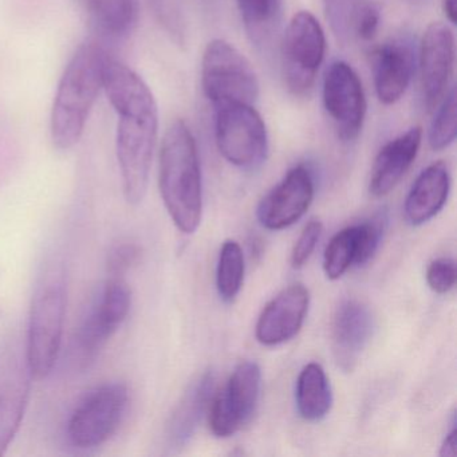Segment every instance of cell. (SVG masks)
Here are the masks:
<instances>
[{"mask_svg":"<svg viewBox=\"0 0 457 457\" xmlns=\"http://www.w3.org/2000/svg\"><path fill=\"white\" fill-rule=\"evenodd\" d=\"M104 90L117 114L116 149L128 204L145 199L159 133V109L143 79L114 55L104 63Z\"/></svg>","mask_w":457,"mask_h":457,"instance_id":"obj_1","label":"cell"},{"mask_svg":"<svg viewBox=\"0 0 457 457\" xmlns=\"http://www.w3.org/2000/svg\"><path fill=\"white\" fill-rule=\"evenodd\" d=\"M159 186L175 226L183 234H194L203 215L202 168L194 133L183 120L173 121L162 137Z\"/></svg>","mask_w":457,"mask_h":457,"instance_id":"obj_2","label":"cell"},{"mask_svg":"<svg viewBox=\"0 0 457 457\" xmlns=\"http://www.w3.org/2000/svg\"><path fill=\"white\" fill-rule=\"evenodd\" d=\"M108 52L98 42L82 44L61 77L50 116V135L58 151H69L81 140L93 106L104 89V63Z\"/></svg>","mask_w":457,"mask_h":457,"instance_id":"obj_3","label":"cell"},{"mask_svg":"<svg viewBox=\"0 0 457 457\" xmlns=\"http://www.w3.org/2000/svg\"><path fill=\"white\" fill-rule=\"evenodd\" d=\"M66 315V285L63 271L50 270L37 287L29 318L26 354L34 379L47 378L54 369Z\"/></svg>","mask_w":457,"mask_h":457,"instance_id":"obj_4","label":"cell"},{"mask_svg":"<svg viewBox=\"0 0 457 457\" xmlns=\"http://www.w3.org/2000/svg\"><path fill=\"white\" fill-rule=\"evenodd\" d=\"M202 87L213 109L227 105H255L258 74L245 54L224 39H213L202 60Z\"/></svg>","mask_w":457,"mask_h":457,"instance_id":"obj_5","label":"cell"},{"mask_svg":"<svg viewBox=\"0 0 457 457\" xmlns=\"http://www.w3.org/2000/svg\"><path fill=\"white\" fill-rule=\"evenodd\" d=\"M132 307V291L124 278H109L71 341V363L74 370H89L112 337L125 322Z\"/></svg>","mask_w":457,"mask_h":457,"instance_id":"obj_6","label":"cell"},{"mask_svg":"<svg viewBox=\"0 0 457 457\" xmlns=\"http://www.w3.org/2000/svg\"><path fill=\"white\" fill-rule=\"evenodd\" d=\"M215 140L221 156L240 170H258L266 162L269 133L253 105L216 108Z\"/></svg>","mask_w":457,"mask_h":457,"instance_id":"obj_7","label":"cell"},{"mask_svg":"<svg viewBox=\"0 0 457 457\" xmlns=\"http://www.w3.org/2000/svg\"><path fill=\"white\" fill-rule=\"evenodd\" d=\"M129 393L124 382H108L87 395L68 422V437L79 449H95L119 429Z\"/></svg>","mask_w":457,"mask_h":457,"instance_id":"obj_8","label":"cell"},{"mask_svg":"<svg viewBox=\"0 0 457 457\" xmlns=\"http://www.w3.org/2000/svg\"><path fill=\"white\" fill-rule=\"evenodd\" d=\"M282 46L283 77L293 95L312 90L326 54V36L320 21L310 12L291 18Z\"/></svg>","mask_w":457,"mask_h":457,"instance_id":"obj_9","label":"cell"},{"mask_svg":"<svg viewBox=\"0 0 457 457\" xmlns=\"http://www.w3.org/2000/svg\"><path fill=\"white\" fill-rule=\"evenodd\" d=\"M34 377L26 354V341L15 334L0 339V456L20 430Z\"/></svg>","mask_w":457,"mask_h":457,"instance_id":"obj_10","label":"cell"},{"mask_svg":"<svg viewBox=\"0 0 457 457\" xmlns=\"http://www.w3.org/2000/svg\"><path fill=\"white\" fill-rule=\"evenodd\" d=\"M322 100L338 137L354 141L362 132L368 104L362 82L349 63L336 61L328 66L323 79Z\"/></svg>","mask_w":457,"mask_h":457,"instance_id":"obj_11","label":"cell"},{"mask_svg":"<svg viewBox=\"0 0 457 457\" xmlns=\"http://www.w3.org/2000/svg\"><path fill=\"white\" fill-rule=\"evenodd\" d=\"M456 41L448 25L433 22L420 44L419 68L422 100L427 111H435L448 92L453 76Z\"/></svg>","mask_w":457,"mask_h":457,"instance_id":"obj_12","label":"cell"},{"mask_svg":"<svg viewBox=\"0 0 457 457\" xmlns=\"http://www.w3.org/2000/svg\"><path fill=\"white\" fill-rule=\"evenodd\" d=\"M314 199V178L306 165L288 170L282 181L266 195L258 207L262 226L272 231L287 228L306 213Z\"/></svg>","mask_w":457,"mask_h":457,"instance_id":"obj_13","label":"cell"},{"mask_svg":"<svg viewBox=\"0 0 457 457\" xmlns=\"http://www.w3.org/2000/svg\"><path fill=\"white\" fill-rule=\"evenodd\" d=\"M310 293L302 283L280 291L262 312L256 323V338L264 346H277L301 331L309 312Z\"/></svg>","mask_w":457,"mask_h":457,"instance_id":"obj_14","label":"cell"},{"mask_svg":"<svg viewBox=\"0 0 457 457\" xmlns=\"http://www.w3.org/2000/svg\"><path fill=\"white\" fill-rule=\"evenodd\" d=\"M331 328L337 363L342 370H354L373 336V314L362 302L346 299L337 307Z\"/></svg>","mask_w":457,"mask_h":457,"instance_id":"obj_15","label":"cell"},{"mask_svg":"<svg viewBox=\"0 0 457 457\" xmlns=\"http://www.w3.org/2000/svg\"><path fill=\"white\" fill-rule=\"evenodd\" d=\"M416 66L413 45L408 38H393L377 49L373 60L374 87L384 105H395L411 85Z\"/></svg>","mask_w":457,"mask_h":457,"instance_id":"obj_16","label":"cell"},{"mask_svg":"<svg viewBox=\"0 0 457 457\" xmlns=\"http://www.w3.org/2000/svg\"><path fill=\"white\" fill-rule=\"evenodd\" d=\"M422 130L413 127L382 146L371 167L369 191L384 197L398 186L413 164L421 146Z\"/></svg>","mask_w":457,"mask_h":457,"instance_id":"obj_17","label":"cell"},{"mask_svg":"<svg viewBox=\"0 0 457 457\" xmlns=\"http://www.w3.org/2000/svg\"><path fill=\"white\" fill-rule=\"evenodd\" d=\"M451 172L444 162L425 168L414 181L405 200V219L411 226H422L435 218L448 200Z\"/></svg>","mask_w":457,"mask_h":457,"instance_id":"obj_18","label":"cell"},{"mask_svg":"<svg viewBox=\"0 0 457 457\" xmlns=\"http://www.w3.org/2000/svg\"><path fill=\"white\" fill-rule=\"evenodd\" d=\"M215 393V374L207 371L192 382L184 397L173 411L167 428L168 443L172 448H180L188 443L196 432L205 409Z\"/></svg>","mask_w":457,"mask_h":457,"instance_id":"obj_19","label":"cell"},{"mask_svg":"<svg viewBox=\"0 0 457 457\" xmlns=\"http://www.w3.org/2000/svg\"><path fill=\"white\" fill-rule=\"evenodd\" d=\"M261 387L262 371L258 363L243 361L232 371L226 386L218 392L240 429L250 424L255 416Z\"/></svg>","mask_w":457,"mask_h":457,"instance_id":"obj_20","label":"cell"},{"mask_svg":"<svg viewBox=\"0 0 457 457\" xmlns=\"http://www.w3.org/2000/svg\"><path fill=\"white\" fill-rule=\"evenodd\" d=\"M296 408L302 419L320 421L328 416L333 405L330 382L320 363L304 366L296 381Z\"/></svg>","mask_w":457,"mask_h":457,"instance_id":"obj_21","label":"cell"},{"mask_svg":"<svg viewBox=\"0 0 457 457\" xmlns=\"http://www.w3.org/2000/svg\"><path fill=\"white\" fill-rule=\"evenodd\" d=\"M95 25L104 36L122 38L137 22L136 0H82Z\"/></svg>","mask_w":457,"mask_h":457,"instance_id":"obj_22","label":"cell"},{"mask_svg":"<svg viewBox=\"0 0 457 457\" xmlns=\"http://www.w3.org/2000/svg\"><path fill=\"white\" fill-rule=\"evenodd\" d=\"M245 279V256L242 247L235 240H227L219 255L216 285L224 302L237 298Z\"/></svg>","mask_w":457,"mask_h":457,"instance_id":"obj_23","label":"cell"},{"mask_svg":"<svg viewBox=\"0 0 457 457\" xmlns=\"http://www.w3.org/2000/svg\"><path fill=\"white\" fill-rule=\"evenodd\" d=\"M360 226L347 227L328 243L323 255V271L330 280H337L352 266H355L358 253Z\"/></svg>","mask_w":457,"mask_h":457,"instance_id":"obj_24","label":"cell"},{"mask_svg":"<svg viewBox=\"0 0 457 457\" xmlns=\"http://www.w3.org/2000/svg\"><path fill=\"white\" fill-rule=\"evenodd\" d=\"M240 17L255 41L264 38L277 25L282 0H237Z\"/></svg>","mask_w":457,"mask_h":457,"instance_id":"obj_25","label":"cell"},{"mask_svg":"<svg viewBox=\"0 0 457 457\" xmlns=\"http://www.w3.org/2000/svg\"><path fill=\"white\" fill-rule=\"evenodd\" d=\"M456 89L451 87L436 109V116L428 132V143L433 151H444L456 140Z\"/></svg>","mask_w":457,"mask_h":457,"instance_id":"obj_26","label":"cell"},{"mask_svg":"<svg viewBox=\"0 0 457 457\" xmlns=\"http://www.w3.org/2000/svg\"><path fill=\"white\" fill-rule=\"evenodd\" d=\"M141 248L136 243L122 242L114 245L106 259L109 278H124L129 270L140 263Z\"/></svg>","mask_w":457,"mask_h":457,"instance_id":"obj_27","label":"cell"},{"mask_svg":"<svg viewBox=\"0 0 457 457\" xmlns=\"http://www.w3.org/2000/svg\"><path fill=\"white\" fill-rule=\"evenodd\" d=\"M323 226L318 219H312L302 231L291 253V264L294 269H301L312 258V253L322 237Z\"/></svg>","mask_w":457,"mask_h":457,"instance_id":"obj_28","label":"cell"},{"mask_svg":"<svg viewBox=\"0 0 457 457\" xmlns=\"http://www.w3.org/2000/svg\"><path fill=\"white\" fill-rule=\"evenodd\" d=\"M427 282L435 293L446 294L456 285V263L451 258H438L427 270Z\"/></svg>","mask_w":457,"mask_h":457,"instance_id":"obj_29","label":"cell"},{"mask_svg":"<svg viewBox=\"0 0 457 457\" xmlns=\"http://www.w3.org/2000/svg\"><path fill=\"white\" fill-rule=\"evenodd\" d=\"M360 232H358V253L355 259V266L361 267L368 263L377 248L382 237V223L379 221H368V223L358 224Z\"/></svg>","mask_w":457,"mask_h":457,"instance_id":"obj_30","label":"cell"},{"mask_svg":"<svg viewBox=\"0 0 457 457\" xmlns=\"http://www.w3.org/2000/svg\"><path fill=\"white\" fill-rule=\"evenodd\" d=\"M381 23V10L377 4H369L361 9L358 15L357 34L362 41H371L378 33Z\"/></svg>","mask_w":457,"mask_h":457,"instance_id":"obj_31","label":"cell"},{"mask_svg":"<svg viewBox=\"0 0 457 457\" xmlns=\"http://www.w3.org/2000/svg\"><path fill=\"white\" fill-rule=\"evenodd\" d=\"M456 427H452L451 432L446 435L443 445H441L440 456L443 457H454L456 456Z\"/></svg>","mask_w":457,"mask_h":457,"instance_id":"obj_32","label":"cell"},{"mask_svg":"<svg viewBox=\"0 0 457 457\" xmlns=\"http://www.w3.org/2000/svg\"><path fill=\"white\" fill-rule=\"evenodd\" d=\"M443 9L446 20L454 25L457 21V0H443Z\"/></svg>","mask_w":457,"mask_h":457,"instance_id":"obj_33","label":"cell"}]
</instances>
